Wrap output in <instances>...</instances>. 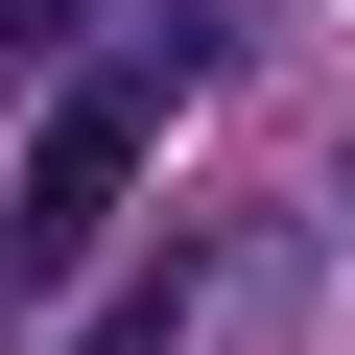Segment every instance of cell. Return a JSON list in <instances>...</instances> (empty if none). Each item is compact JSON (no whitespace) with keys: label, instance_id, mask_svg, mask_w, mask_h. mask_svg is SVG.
<instances>
[{"label":"cell","instance_id":"6da1fadb","mask_svg":"<svg viewBox=\"0 0 355 355\" xmlns=\"http://www.w3.org/2000/svg\"><path fill=\"white\" fill-rule=\"evenodd\" d=\"M142 142H166V71H71L48 142H24V214H0V284H71L119 237V190H142Z\"/></svg>","mask_w":355,"mask_h":355},{"label":"cell","instance_id":"7a4b0ae2","mask_svg":"<svg viewBox=\"0 0 355 355\" xmlns=\"http://www.w3.org/2000/svg\"><path fill=\"white\" fill-rule=\"evenodd\" d=\"M95 48V0H0V71H71Z\"/></svg>","mask_w":355,"mask_h":355}]
</instances>
